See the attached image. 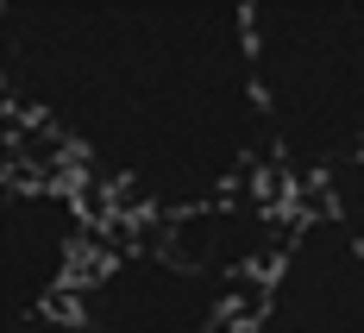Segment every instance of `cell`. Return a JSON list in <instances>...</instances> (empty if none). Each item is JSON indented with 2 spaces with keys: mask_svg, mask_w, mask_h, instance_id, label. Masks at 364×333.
I'll list each match as a JSON object with an SVG mask.
<instances>
[{
  "mask_svg": "<svg viewBox=\"0 0 364 333\" xmlns=\"http://www.w3.org/2000/svg\"><path fill=\"white\" fill-rule=\"evenodd\" d=\"M239 333H257V327H239Z\"/></svg>",
  "mask_w": 364,
  "mask_h": 333,
  "instance_id": "52a82bcc",
  "label": "cell"
},
{
  "mask_svg": "<svg viewBox=\"0 0 364 333\" xmlns=\"http://www.w3.org/2000/svg\"><path fill=\"white\" fill-rule=\"evenodd\" d=\"M6 333H57L75 290L101 264L95 201L75 176L57 170H6Z\"/></svg>",
  "mask_w": 364,
  "mask_h": 333,
  "instance_id": "3957f363",
  "label": "cell"
},
{
  "mask_svg": "<svg viewBox=\"0 0 364 333\" xmlns=\"http://www.w3.org/2000/svg\"><path fill=\"white\" fill-rule=\"evenodd\" d=\"M252 302L182 264L157 233L101 252L57 333H239Z\"/></svg>",
  "mask_w": 364,
  "mask_h": 333,
  "instance_id": "277c9868",
  "label": "cell"
},
{
  "mask_svg": "<svg viewBox=\"0 0 364 333\" xmlns=\"http://www.w3.org/2000/svg\"><path fill=\"white\" fill-rule=\"evenodd\" d=\"M270 176L327 183L364 157V0H252Z\"/></svg>",
  "mask_w": 364,
  "mask_h": 333,
  "instance_id": "7a4b0ae2",
  "label": "cell"
},
{
  "mask_svg": "<svg viewBox=\"0 0 364 333\" xmlns=\"http://www.w3.org/2000/svg\"><path fill=\"white\" fill-rule=\"evenodd\" d=\"M321 208H327L339 226H352L364 239V157L358 164H346V170H333L327 183H321Z\"/></svg>",
  "mask_w": 364,
  "mask_h": 333,
  "instance_id": "8992f818",
  "label": "cell"
},
{
  "mask_svg": "<svg viewBox=\"0 0 364 333\" xmlns=\"http://www.w3.org/2000/svg\"><path fill=\"white\" fill-rule=\"evenodd\" d=\"M245 327L257 333H364V239L327 208L289 221V239L257 283Z\"/></svg>",
  "mask_w": 364,
  "mask_h": 333,
  "instance_id": "5b68a950",
  "label": "cell"
},
{
  "mask_svg": "<svg viewBox=\"0 0 364 333\" xmlns=\"http://www.w3.org/2000/svg\"><path fill=\"white\" fill-rule=\"evenodd\" d=\"M0 88L88 195L170 226L270 176L252 6L0 0Z\"/></svg>",
  "mask_w": 364,
  "mask_h": 333,
  "instance_id": "6da1fadb",
  "label": "cell"
}]
</instances>
